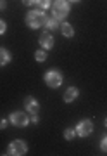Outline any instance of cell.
<instances>
[{"label":"cell","mask_w":107,"mask_h":156,"mask_svg":"<svg viewBox=\"0 0 107 156\" xmlns=\"http://www.w3.org/2000/svg\"><path fill=\"white\" fill-rule=\"evenodd\" d=\"M38 44L40 47L43 50H52L54 49V45H55V38H54V35L50 33V31H43V33L40 35V38H38Z\"/></svg>","instance_id":"52a82bcc"},{"label":"cell","mask_w":107,"mask_h":156,"mask_svg":"<svg viewBox=\"0 0 107 156\" xmlns=\"http://www.w3.org/2000/svg\"><path fill=\"white\" fill-rule=\"evenodd\" d=\"M7 31V23L4 19H0V35H5Z\"/></svg>","instance_id":"ac0fdd59"},{"label":"cell","mask_w":107,"mask_h":156,"mask_svg":"<svg viewBox=\"0 0 107 156\" xmlns=\"http://www.w3.org/2000/svg\"><path fill=\"white\" fill-rule=\"evenodd\" d=\"M100 149L104 151V153H107V135H104L100 140Z\"/></svg>","instance_id":"2e32d148"},{"label":"cell","mask_w":107,"mask_h":156,"mask_svg":"<svg viewBox=\"0 0 107 156\" xmlns=\"http://www.w3.org/2000/svg\"><path fill=\"white\" fill-rule=\"evenodd\" d=\"M29 122H31V123H40V116H38V113H36V115H31Z\"/></svg>","instance_id":"d6986e66"},{"label":"cell","mask_w":107,"mask_h":156,"mask_svg":"<svg viewBox=\"0 0 107 156\" xmlns=\"http://www.w3.org/2000/svg\"><path fill=\"white\" fill-rule=\"evenodd\" d=\"M24 5H35V0H21Z\"/></svg>","instance_id":"44dd1931"},{"label":"cell","mask_w":107,"mask_h":156,"mask_svg":"<svg viewBox=\"0 0 107 156\" xmlns=\"http://www.w3.org/2000/svg\"><path fill=\"white\" fill-rule=\"evenodd\" d=\"M59 31L62 33V37L64 38H73L74 37V28H73V24L68 21H62L61 23V28H59Z\"/></svg>","instance_id":"30bf717a"},{"label":"cell","mask_w":107,"mask_h":156,"mask_svg":"<svg viewBox=\"0 0 107 156\" xmlns=\"http://www.w3.org/2000/svg\"><path fill=\"white\" fill-rule=\"evenodd\" d=\"M74 130H76V135L78 137H88L93 132V122H92L90 118H83V120H79L76 123Z\"/></svg>","instance_id":"5b68a950"},{"label":"cell","mask_w":107,"mask_h":156,"mask_svg":"<svg viewBox=\"0 0 107 156\" xmlns=\"http://www.w3.org/2000/svg\"><path fill=\"white\" fill-rule=\"evenodd\" d=\"M69 4H78V2H81V0H68Z\"/></svg>","instance_id":"7402d4cb"},{"label":"cell","mask_w":107,"mask_h":156,"mask_svg":"<svg viewBox=\"0 0 107 156\" xmlns=\"http://www.w3.org/2000/svg\"><path fill=\"white\" fill-rule=\"evenodd\" d=\"M47 14L45 11H42V9H33V11H29L26 14V24H28L31 30H38V28H43L47 23Z\"/></svg>","instance_id":"6da1fadb"},{"label":"cell","mask_w":107,"mask_h":156,"mask_svg":"<svg viewBox=\"0 0 107 156\" xmlns=\"http://www.w3.org/2000/svg\"><path fill=\"white\" fill-rule=\"evenodd\" d=\"M35 5H36V9L45 11V9L52 7V0H35Z\"/></svg>","instance_id":"5bb4252c"},{"label":"cell","mask_w":107,"mask_h":156,"mask_svg":"<svg viewBox=\"0 0 107 156\" xmlns=\"http://www.w3.org/2000/svg\"><path fill=\"white\" fill-rule=\"evenodd\" d=\"M24 109H26L28 115H36V113H40V102L35 99L33 95H28L24 99Z\"/></svg>","instance_id":"ba28073f"},{"label":"cell","mask_w":107,"mask_h":156,"mask_svg":"<svg viewBox=\"0 0 107 156\" xmlns=\"http://www.w3.org/2000/svg\"><path fill=\"white\" fill-rule=\"evenodd\" d=\"M43 82H45V85L48 89H59L62 85V82H64V76H62V73L57 68H50L43 75Z\"/></svg>","instance_id":"3957f363"},{"label":"cell","mask_w":107,"mask_h":156,"mask_svg":"<svg viewBox=\"0 0 107 156\" xmlns=\"http://www.w3.org/2000/svg\"><path fill=\"white\" fill-rule=\"evenodd\" d=\"M12 61V54L5 47H0V66H7Z\"/></svg>","instance_id":"7c38bea8"},{"label":"cell","mask_w":107,"mask_h":156,"mask_svg":"<svg viewBox=\"0 0 107 156\" xmlns=\"http://www.w3.org/2000/svg\"><path fill=\"white\" fill-rule=\"evenodd\" d=\"M9 125V118H0V130H5Z\"/></svg>","instance_id":"e0dca14e"},{"label":"cell","mask_w":107,"mask_h":156,"mask_svg":"<svg viewBox=\"0 0 107 156\" xmlns=\"http://www.w3.org/2000/svg\"><path fill=\"white\" fill-rule=\"evenodd\" d=\"M47 57H48V54H47V50H43V49H38L36 52H35V61L45 62V61H47Z\"/></svg>","instance_id":"4fadbf2b"},{"label":"cell","mask_w":107,"mask_h":156,"mask_svg":"<svg viewBox=\"0 0 107 156\" xmlns=\"http://www.w3.org/2000/svg\"><path fill=\"white\" fill-rule=\"evenodd\" d=\"M69 12H71V4L68 0H54L52 2V14L59 21H66Z\"/></svg>","instance_id":"7a4b0ae2"},{"label":"cell","mask_w":107,"mask_h":156,"mask_svg":"<svg viewBox=\"0 0 107 156\" xmlns=\"http://www.w3.org/2000/svg\"><path fill=\"white\" fill-rule=\"evenodd\" d=\"M74 137H78L74 128H66V130H64V139L66 140H73Z\"/></svg>","instance_id":"9a60e30c"},{"label":"cell","mask_w":107,"mask_h":156,"mask_svg":"<svg viewBox=\"0 0 107 156\" xmlns=\"http://www.w3.org/2000/svg\"><path fill=\"white\" fill-rule=\"evenodd\" d=\"M43 28L47 30V31H57V30L61 28V21L57 19V17H47V23H45V26Z\"/></svg>","instance_id":"8fae6325"},{"label":"cell","mask_w":107,"mask_h":156,"mask_svg":"<svg viewBox=\"0 0 107 156\" xmlns=\"http://www.w3.org/2000/svg\"><path fill=\"white\" fill-rule=\"evenodd\" d=\"M9 123L14 127H28L29 125V115L24 111H12L9 116Z\"/></svg>","instance_id":"8992f818"},{"label":"cell","mask_w":107,"mask_h":156,"mask_svg":"<svg viewBox=\"0 0 107 156\" xmlns=\"http://www.w3.org/2000/svg\"><path fill=\"white\" fill-rule=\"evenodd\" d=\"M104 125H105V128H107V118H105V120H104Z\"/></svg>","instance_id":"603a6c76"},{"label":"cell","mask_w":107,"mask_h":156,"mask_svg":"<svg viewBox=\"0 0 107 156\" xmlns=\"http://www.w3.org/2000/svg\"><path fill=\"white\" fill-rule=\"evenodd\" d=\"M78 97H79V89L78 87H68L66 92H64V95H62V101H64L66 104H71V102H74Z\"/></svg>","instance_id":"9c48e42d"},{"label":"cell","mask_w":107,"mask_h":156,"mask_svg":"<svg viewBox=\"0 0 107 156\" xmlns=\"http://www.w3.org/2000/svg\"><path fill=\"white\" fill-rule=\"evenodd\" d=\"M28 153V144L24 142V140L17 139V140H12L11 144L7 146V153L5 154L9 156H23Z\"/></svg>","instance_id":"277c9868"},{"label":"cell","mask_w":107,"mask_h":156,"mask_svg":"<svg viewBox=\"0 0 107 156\" xmlns=\"http://www.w3.org/2000/svg\"><path fill=\"white\" fill-rule=\"evenodd\" d=\"M7 9V2L5 0H0V11H5Z\"/></svg>","instance_id":"ffe728a7"}]
</instances>
